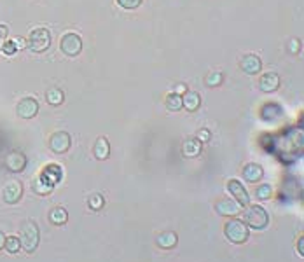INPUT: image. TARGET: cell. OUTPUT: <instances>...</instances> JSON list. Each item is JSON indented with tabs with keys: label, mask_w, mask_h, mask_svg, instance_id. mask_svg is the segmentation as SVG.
<instances>
[{
	"label": "cell",
	"mask_w": 304,
	"mask_h": 262,
	"mask_svg": "<svg viewBox=\"0 0 304 262\" xmlns=\"http://www.w3.org/2000/svg\"><path fill=\"white\" fill-rule=\"evenodd\" d=\"M2 51H4L5 54L16 53V44H14V40H9V42H5V44H2Z\"/></svg>",
	"instance_id": "30"
},
{
	"label": "cell",
	"mask_w": 304,
	"mask_h": 262,
	"mask_svg": "<svg viewBox=\"0 0 304 262\" xmlns=\"http://www.w3.org/2000/svg\"><path fill=\"white\" fill-rule=\"evenodd\" d=\"M227 191L231 192V196H234V200L242 204V206H248L250 204V196H248V191L245 189L243 182H240L236 179H231L227 182Z\"/></svg>",
	"instance_id": "9"
},
{
	"label": "cell",
	"mask_w": 304,
	"mask_h": 262,
	"mask_svg": "<svg viewBox=\"0 0 304 262\" xmlns=\"http://www.w3.org/2000/svg\"><path fill=\"white\" fill-rule=\"evenodd\" d=\"M297 250H299V255L303 257L304 255V238H301L299 240V245H297Z\"/></svg>",
	"instance_id": "33"
},
{
	"label": "cell",
	"mask_w": 304,
	"mask_h": 262,
	"mask_svg": "<svg viewBox=\"0 0 304 262\" xmlns=\"http://www.w3.org/2000/svg\"><path fill=\"white\" fill-rule=\"evenodd\" d=\"M222 81H224V75H222L221 72H210V74L204 77V84L210 87L221 86Z\"/></svg>",
	"instance_id": "26"
},
{
	"label": "cell",
	"mask_w": 304,
	"mask_h": 262,
	"mask_svg": "<svg viewBox=\"0 0 304 262\" xmlns=\"http://www.w3.org/2000/svg\"><path fill=\"white\" fill-rule=\"evenodd\" d=\"M242 204L238 203L233 198H222L215 203V212L222 217H236L238 213L242 212Z\"/></svg>",
	"instance_id": "7"
},
{
	"label": "cell",
	"mask_w": 304,
	"mask_h": 262,
	"mask_svg": "<svg viewBox=\"0 0 304 262\" xmlns=\"http://www.w3.org/2000/svg\"><path fill=\"white\" fill-rule=\"evenodd\" d=\"M4 248L7 250L9 254H18V252H20V248H21L20 238H18V236H7V238H5Z\"/></svg>",
	"instance_id": "25"
},
{
	"label": "cell",
	"mask_w": 304,
	"mask_h": 262,
	"mask_svg": "<svg viewBox=\"0 0 304 262\" xmlns=\"http://www.w3.org/2000/svg\"><path fill=\"white\" fill-rule=\"evenodd\" d=\"M39 112V101L32 96H26L23 100H20V103L16 105V114L21 119H32Z\"/></svg>",
	"instance_id": "8"
},
{
	"label": "cell",
	"mask_w": 304,
	"mask_h": 262,
	"mask_svg": "<svg viewBox=\"0 0 304 262\" xmlns=\"http://www.w3.org/2000/svg\"><path fill=\"white\" fill-rule=\"evenodd\" d=\"M5 37H7V26L0 25V47H2V42L5 40Z\"/></svg>",
	"instance_id": "31"
},
{
	"label": "cell",
	"mask_w": 304,
	"mask_h": 262,
	"mask_svg": "<svg viewBox=\"0 0 304 262\" xmlns=\"http://www.w3.org/2000/svg\"><path fill=\"white\" fill-rule=\"evenodd\" d=\"M5 166L11 171H14V173H20V171H23L26 166V156L18 152V150L16 152H11V154L5 158Z\"/></svg>",
	"instance_id": "13"
},
{
	"label": "cell",
	"mask_w": 304,
	"mask_h": 262,
	"mask_svg": "<svg viewBox=\"0 0 304 262\" xmlns=\"http://www.w3.org/2000/svg\"><path fill=\"white\" fill-rule=\"evenodd\" d=\"M103 204H105V200H103V196H101V194H93V196H89L88 206H89V208H91V210L98 212V210L103 208Z\"/></svg>",
	"instance_id": "27"
},
{
	"label": "cell",
	"mask_w": 304,
	"mask_h": 262,
	"mask_svg": "<svg viewBox=\"0 0 304 262\" xmlns=\"http://www.w3.org/2000/svg\"><path fill=\"white\" fill-rule=\"evenodd\" d=\"M21 196H23V185L18 180L9 182L4 187V191H2V198H4V201L7 204H16L21 200Z\"/></svg>",
	"instance_id": "10"
},
{
	"label": "cell",
	"mask_w": 304,
	"mask_h": 262,
	"mask_svg": "<svg viewBox=\"0 0 304 262\" xmlns=\"http://www.w3.org/2000/svg\"><path fill=\"white\" fill-rule=\"evenodd\" d=\"M41 177L44 180H47L51 185H56V183L63 179V170L60 164H47V166L44 168V171L41 173Z\"/></svg>",
	"instance_id": "15"
},
{
	"label": "cell",
	"mask_w": 304,
	"mask_h": 262,
	"mask_svg": "<svg viewBox=\"0 0 304 262\" xmlns=\"http://www.w3.org/2000/svg\"><path fill=\"white\" fill-rule=\"evenodd\" d=\"M32 189H34V192L35 194H39V196H47L49 192H53V189H54V185H51L47 180H44L39 175L37 179L32 182Z\"/></svg>",
	"instance_id": "20"
},
{
	"label": "cell",
	"mask_w": 304,
	"mask_h": 262,
	"mask_svg": "<svg viewBox=\"0 0 304 262\" xmlns=\"http://www.w3.org/2000/svg\"><path fill=\"white\" fill-rule=\"evenodd\" d=\"M156 243H158L159 248L170 250L179 243V236H177V233H173V231H164V233H161L156 238Z\"/></svg>",
	"instance_id": "17"
},
{
	"label": "cell",
	"mask_w": 304,
	"mask_h": 262,
	"mask_svg": "<svg viewBox=\"0 0 304 262\" xmlns=\"http://www.w3.org/2000/svg\"><path fill=\"white\" fill-rule=\"evenodd\" d=\"M196 138L201 141V143H203V141H210V138H212V133H210L208 129H204V128H203V129H200V131H198Z\"/></svg>",
	"instance_id": "29"
},
{
	"label": "cell",
	"mask_w": 304,
	"mask_h": 262,
	"mask_svg": "<svg viewBox=\"0 0 304 262\" xmlns=\"http://www.w3.org/2000/svg\"><path fill=\"white\" fill-rule=\"evenodd\" d=\"M4 245H5V234L0 231V250L4 248Z\"/></svg>",
	"instance_id": "34"
},
{
	"label": "cell",
	"mask_w": 304,
	"mask_h": 262,
	"mask_svg": "<svg viewBox=\"0 0 304 262\" xmlns=\"http://www.w3.org/2000/svg\"><path fill=\"white\" fill-rule=\"evenodd\" d=\"M224 234L225 238L229 240L231 243H236V245H242L248 240V225L245 224L240 219H231L227 221V224L224 225Z\"/></svg>",
	"instance_id": "2"
},
{
	"label": "cell",
	"mask_w": 304,
	"mask_h": 262,
	"mask_svg": "<svg viewBox=\"0 0 304 262\" xmlns=\"http://www.w3.org/2000/svg\"><path fill=\"white\" fill-rule=\"evenodd\" d=\"M117 4L121 5L122 9H128V11H131V9H137L138 5L142 4V0H117Z\"/></svg>",
	"instance_id": "28"
},
{
	"label": "cell",
	"mask_w": 304,
	"mask_h": 262,
	"mask_svg": "<svg viewBox=\"0 0 304 262\" xmlns=\"http://www.w3.org/2000/svg\"><path fill=\"white\" fill-rule=\"evenodd\" d=\"M263 177H264V170L257 162H248V164L243 168V179H245V182L255 183L263 179Z\"/></svg>",
	"instance_id": "14"
},
{
	"label": "cell",
	"mask_w": 304,
	"mask_h": 262,
	"mask_svg": "<svg viewBox=\"0 0 304 262\" xmlns=\"http://www.w3.org/2000/svg\"><path fill=\"white\" fill-rule=\"evenodd\" d=\"M164 105H166V108L171 110V112L180 110V108H182V95H179V93H170V95L166 96V100H164Z\"/></svg>",
	"instance_id": "23"
},
{
	"label": "cell",
	"mask_w": 304,
	"mask_h": 262,
	"mask_svg": "<svg viewBox=\"0 0 304 262\" xmlns=\"http://www.w3.org/2000/svg\"><path fill=\"white\" fill-rule=\"evenodd\" d=\"M26 46L30 47V51L34 53H44L49 49L51 46V34L47 28H35L30 32Z\"/></svg>",
	"instance_id": "3"
},
{
	"label": "cell",
	"mask_w": 304,
	"mask_h": 262,
	"mask_svg": "<svg viewBox=\"0 0 304 262\" xmlns=\"http://www.w3.org/2000/svg\"><path fill=\"white\" fill-rule=\"evenodd\" d=\"M280 87V75L276 72H266L259 79V89L263 93H273Z\"/></svg>",
	"instance_id": "11"
},
{
	"label": "cell",
	"mask_w": 304,
	"mask_h": 262,
	"mask_svg": "<svg viewBox=\"0 0 304 262\" xmlns=\"http://www.w3.org/2000/svg\"><path fill=\"white\" fill-rule=\"evenodd\" d=\"M49 221H51V224H54V225L67 224V221H68V212L65 208H63V206H56V208L51 210Z\"/></svg>",
	"instance_id": "21"
},
{
	"label": "cell",
	"mask_w": 304,
	"mask_h": 262,
	"mask_svg": "<svg viewBox=\"0 0 304 262\" xmlns=\"http://www.w3.org/2000/svg\"><path fill=\"white\" fill-rule=\"evenodd\" d=\"M72 145V138L67 131H54L49 137V149L54 154H65Z\"/></svg>",
	"instance_id": "6"
},
{
	"label": "cell",
	"mask_w": 304,
	"mask_h": 262,
	"mask_svg": "<svg viewBox=\"0 0 304 262\" xmlns=\"http://www.w3.org/2000/svg\"><path fill=\"white\" fill-rule=\"evenodd\" d=\"M271 194H273V187H271L269 183H261V185H257V189H255V196H257V200H261V201L269 200Z\"/></svg>",
	"instance_id": "24"
},
{
	"label": "cell",
	"mask_w": 304,
	"mask_h": 262,
	"mask_svg": "<svg viewBox=\"0 0 304 262\" xmlns=\"http://www.w3.org/2000/svg\"><path fill=\"white\" fill-rule=\"evenodd\" d=\"M46 100L49 105H61L63 100H65V93L60 89V87H51L49 91L46 93Z\"/></svg>",
	"instance_id": "22"
},
{
	"label": "cell",
	"mask_w": 304,
	"mask_h": 262,
	"mask_svg": "<svg viewBox=\"0 0 304 262\" xmlns=\"http://www.w3.org/2000/svg\"><path fill=\"white\" fill-rule=\"evenodd\" d=\"M20 243L21 246L28 252V254H32V252H35L39 246V242H41V231H39V225L35 224V222H26L23 227H21L20 231Z\"/></svg>",
	"instance_id": "1"
},
{
	"label": "cell",
	"mask_w": 304,
	"mask_h": 262,
	"mask_svg": "<svg viewBox=\"0 0 304 262\" xmlns=\"http://www.w3.org/2000/svg\"><path fill=\"white\" fill-rule=\"evenodd\" d=\"M200 152H201V141L198 138H189V140L183 141L182 154L185 158H196Z\"/></svg>",
	"instance_id": "19"
},
{
	"label": "cell",
	"mask_w": 304,
	"mask_h": 262,
	"mask_svg": "<svg viewBox=\"0 0 304 262\" xmlns=\"http://www.w3.org/2000/svg\"><path fill=\"white\" fill-rule=\"evenodd\" d=\"M240 67H242V70L245 74L255 75L263 68V61H261V58H259L257 54H246V56H243L242 61H240Z\"/></svg>",
	"instance_id": "12"
},
{
	"label": "cell",
	"mask_w": 304,
	"mask_h": 262,
	"mask_svg": "<svg viewBox=\"0 0 304 262\" xmlns=\"http://www.w3.org/2000/svg\"><path fill=\"white\" fill-rule=\"evenodd\" d=\"M245 224L252 229H266L267 224H269V215L267 212L263 208V206H259V204H254L250 208L245 212Z\"/></svg>",
	"instance_id": "4"
},
{
	"label": "cell",
	"mask_w": 304,
	"mask_h": 262,
	"mask_svg": "<svg viewBox=\"0 0 304 262\" xmlns=\"http://www.w3.org/2000/svg\"><path fill=\"white\" fill-rule=\"evenodd\" d=\"M60 49H61V53L65 56L74 58V56H77L82 51V39H81V35L74 34V32H68L60 40Z\"/></svg>",
	"instance_id": "5"
},
{
	"label": "cell",
	"mask_w": 304,
	"mask_h": 262,
	"mask_svg": "<svg viewBox=\"0 0 304 262\" xmlns=\"http://www.w3.org/2000/svg\"><path fill=\"white\" fill-rule=\"evenodd\" d=\"M182 107L187 108V112H196L201 107V96L196 91H185L182 95Z\"/></svg>",
	"instance_id": "16"
},
{
	"label": "cell",
	"mask_w": 304,
	"mask_h": 262,
	"mask_svg": "<svg viewBox=\"0 0 304 262\" xmlns=\"http://www.w3.org/2000/svg\"><path fill=\"white\" fill-rule=\"evenodd\" d=\"M93 154H95L96 159L100 161H105V159L110 156V143L105 137H100L95 141V147H93Z\"/></svg>",
	"instance_id": "18"
},
{
	"label": "cell",
	"mask_w": 304,
	"mask_h": 262,
	"mask_svg": "<svg viewBox=\"0 0 304 262\" xmlns=\"http://www.w3.org/2000/svg\"><path fill=\"white\" fill-rule=\"evenodd\" d=\"M13 40H14V44H16V49H23V47L26 46L25 40H23L21 37H16V39H13Z\"/></svg>",
	"instance_id": "32"
}]
</instances>
